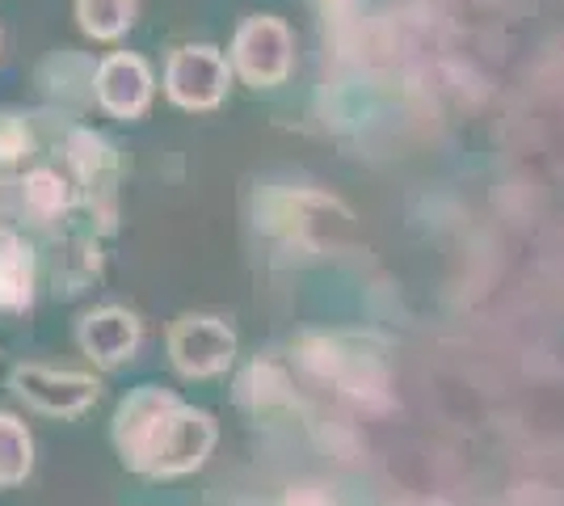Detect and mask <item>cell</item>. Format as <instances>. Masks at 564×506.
I'll return each instance as SVG.
<instances>
[{"label":"cell","instance_id":"obj_17","mask_svg":"<svg viewBox=\"0 0 564 506\" xmlns=\"http://www.w3.org/2000/svg\"><path fill=\"white\" fill-rule=\"evenodd\" d=\"M0 47H4V30H0Z\"/></svg>","mask_w":564,"mask_h":506},{"label":"cell","instance_id":"obj_12","mask_svg":"<svg viewBox=\"0 0 564 506\" xmlns=\"http://www.w3.org/2000/svg\"><path fill=\"white\" fill-rule=\"evenodd\" d=\"M51 274H55V291H64V295H80V291L94 288L97 279H101V245H97V233L64 237L59 249H55Z\"/></svg>","mask_w":564,"mask_h":506},{"label":"cell","instance_id":"obj_1","mask_svg":"<svg viewBox=\"0 0 564 506\" xmlns=\"http://www.w3.org/2000/svg\"><path fill=\"white\" fill-rule=\"evenodd\" d=\"M110 439L127 473L148 482H177L198 473L219 443V422L182 401L165 385H140L118 401Z\"/></svg>","mask_w":564,"mask_h":506},{"label":"cell","instance_id":"obj_6","mask_svg":"<svg viewBox=\"0 0 564 506\" xmlns=\"http://www.w3.org/2000/svg\"><path fill=\"white\" fill-rule=\"evenodd\" d=\"M9 392L25 410L43 418H85L101 401V376L76 372V367H51V363H18L9 372Z\"/></svg>","mask_w":564,"mask_h":506},{"label":"cell","instance_id":"obj_15","mask_svg":"<svg viewBox=\"0 0 564 506\" xmlns=\"http://www.w3.org/2000/svg\"><path fill=\"white\" fill-rule=\"evenodd\" d=\"M43 157L39 127L25 115H0V173H22Z\"/></svg>","mask_w":564,"mask_h":506},{"label":"cell","instance_id":"obj_5","mask_svg":"<svg viewBox=\"0 0 564 506\" xmlns=\"http://www.w3.org/2000/svg\"><path fill=\"white\" fill-rule=\"evenodd\" d=\"M236 330L215 313H182L169 321L165 355L182 380H219L236 367Z\"/></svg>","mask_w":564,"mask_h":506},{"label":"cell","instance_id":"obj_14","mask_svg":"<svg viewBox=\"0 0 564 506\" xmlns=\"http://www.w3.org/2000/svg\"><path fill=\"white\" fill-rule=\"evenodd\" d=\"M34 473V434L25 418L0 410V489H18Z\"/></svg>","mask_w":564,"mask_h":506},{"label":"cell","instance_id":"obj_10","mask_svg":"<svg viewBox=\"0 0 564 506\" xmlns=\"http://www.w3.org/2000/svg\"><path fill=\"white\" fill-rule=\"evenodd\" d=\"M39 249L25 237L22 224H0V309L30 313L39 300Z\"/></svg>","mask_w":564,"mask_h":506},{"label":"cell","instance_id":"obj_7","mask_svg":"<svg viewBox=\"0 0 564 506\" xmlns=\"http://www.w3.org/2000/svg\"><path fill=\"white\" fill-rule=\"evenodd\" d=\"M80 212V186L64 161H34L22 173H9V219L4 224H34L51 228Z\"/></svg>","mask_w":564,"mask_h":506},{"label":"cell","instance_id":"obj_3","mask_svg":"<svg viewBox=\"0 0 564 506\" xmlns=\"http://www.w3.org/2000/svg\"><path fill=\"white\" fill-rule=\"evenodd\" d=\"M228 64L249 89H279L295 73V30L274 13H249L236 25Z\"/></svg>","mask_w":564,"mask_h":506},{"label":"cell","instance_id":"obj_16","mask_svg":"<svg viewBox=\"0 0 564 506\" xmlns=\"http://www.w3.org/2000/svg\"><path fill=\"white\" fill-rule=\"evenodd\" d=\"M282 506H337L325 485H291Z\"/></svg>","mask_w":564,"mask_h":506},{"label":"cell","instance_id":"obj_13","mask_svg":"<svg viewBox=\"0 0 564 506\" xmlns=\"http://www.w3.org/2000/svg\"><path fill=\"white\" fill-rule=\"evenodd\" d=\"M72 18L85 39L94 43H118L140 18V0H72Z\"/></svg>","mask_w":564,"mask_h":506},{"label":"cell","instance_id":"obj_8","mask_svg":"<svg viewBox=\"0 0 564 506\" xmlns=\"http://www.w3.org/2000/svg\"><path fill=\"white\" fill-rule=\"evenodd\" d=\"M76 351L94 363L97 372H118L140 355L143 346V316L127 304H97L76 316Z\"/></svg>","mask_w":564,"mask_h":506},{"label":"cell","instance_id":"obj_11","mask_svg":"<svg viewBox=\"0 0 564 506\" xmlns=\"http://www.w3.org/2000/svg\"><path fill=\"white\" fill-rule=\"evenodd\" d=\"M85 64H89V55H80V51H51L47 60L39 64V73H34V80H39L43 94H47L51 110L68 122H80V115H85L89 106H97L94 76H89V80H72V73H80Z\"/></svg>","mask_w":564,"mask_h":506},{"label":"cell","instance_id":"obj_4","mask_svg":"<svg viewBox=\"0 0 564 506\" xmlns=\"http://www.w3.org/2000/svg\"><path fill=\"white\" fill-rule=\"evenodd\" d=\"M232 80L236 76L228 64V51H219L215 43H177L161 68V89L186 115L219 110Z\"/></svg>","mask_w":564,"mask_h":506},{"label":"cell","instance_id":"obj_2","mask_svg":"<svg viewBox=\"0 0 564 506\" xmlns=\"http://www.w3.org/2000/svg\"><path fill=\"white\" fill-rule=\"evenodd\" d=\"M55 157L72 169V177L80 186V212L89 216V233L110 237L118 228V182H122L118 148L85 122H64Z\"/></svg>","mask_w":564,"mask_h":506},{"label":"cell","instance_id":"obj_9","mask_svg":"<svg viewBox=\"0 0 564 506\" xmlns=\"http://www.w3.org/2000/svg\"><path fill=\"white\" fill-rule=\"evenodd\" d=\"M152 97H156V73L140 51H110L97 60L94 101L101 115L135 122L152 110Z\"/></svg>","mask_w":564,"mask_h":506}]
</instances>
